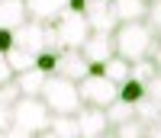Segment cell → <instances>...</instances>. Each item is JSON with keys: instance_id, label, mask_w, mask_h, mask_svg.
Returning a JSON list of instances; mask_svg holds the SVG:
<instances>
[{"instance_id": "obj_22", "label": "cell", "mask_w": 161, "mask_h": 138, "mask_svg": "<svg viewBox=\"0 0 161 138\" xmlns=\"http://www.w3.org/2000/svg\"><path fill=\"white\" fill-rule=\"evenodd\" d=\"M113 135H116V138H145L148 129H145L139 119H129V122H123V125H116Z\"/></svg>"}, {"instance_id": "obj_6", "label": "cell", "mask_w": 161, "mask_h": 138, "mask_svg": "<svg viewBox=\"0 0 161 138\" xmlns=\"http://www.w3.org/2000/svg\"><path fill=\"white\" fill-rule=\"evenodd\" d=\"M55 35H58V48H80L90 35V26L84 19V13L68 10L64 16L55 23Z\"/></svg>"}, {"instance_id": "obj_27", "label": "cell", "mask_w": 161, "mask_h": 138, "mask_svg": "<svg viewBox=\"0 0 161 138\" xmlns=\"http://www.w3.org/2000/svg\"><path fill=\"white\" fill-rule=\"evenodd\" d=\"M0 138H36V135H29V132L16 129V125H13V122H10V125H7L3 132H0Z\"/></svg>"}, {"instance_id": "obj_1", "label": "cell", "mask_w": 161, "mask_h": 138, "mask_svg": "<svg viewBox=\"0 0 161 138\" xmlns=\"http://www.w3.org/2000/svg\"><path fill=\"white\" fill-rule=\"evenodd\" d=\"M155 42H158V35H155V29L145 19H139V23H119L116 32H113V48H116L119 58H126L129 64H136L142 58H152Z\"/></svg>"}, {"instance_id": "obj_8", "label": "cell", "mask_w": 161, "mask_h": 138, "mask_svg": "<svg viewBox=\"0 0 161 138\" xmlns=\"http://www.w3.org/2000/svg\"><path fill=\"white\" fill-rule=\"evenodd\" d=\"M80 55L87 58L90 67L106 64V61L116 55V48H113V35H106V32H90V35H87V42L80 45Z\"/></svg>"}, {"instance_id": "obj_28", "label": "cell", "mask_w": 161, "mask_h": 138, "mask_svg": "<svg viewBox=\"0 0 161 138\" xmlns=\"http://www.w3.org/2000/svg\"><path fill=\"white\" fill-rule=\"evenodd\" d=\"M13 48V32H7V29H0V55H7Z\"/></svg>"}, {"instance_id": "obj_14", "label": "cell", "mask_w": 161, "mask_h": 138, "mask_svg": "<svg viewBox=\"0 0 161 138\" xmlns=\"http://www.w3.org/2000/svg\"><path fill=\"white\" fill-rule=\"evenodd\" d=\"M90 71H97V74H103L106 80H113V84L119 87V84H126L129 80V74H132V64L126 61V58H119V55H113L106 64H100V67H90Z\"/></svg>"}, {"instance_id": "obj_25", "label": "cell", "mask_w": 161, "mask_h": 138, "mask_svg": "<svg viewBox=\"0 0 161 138\" xmlns=\"http://www.w3.org/2000/svg\"><path fill=\"white\" fill-rule=\"evenodd\" d=\"M145 23L155 29V35L161 39V0H155V3H148V13H145Z\"/></svg>"}, {"instance_id": "obj_9", "label": "cell", "mask_w": 161, "mask_h": 138, "mask_svg": "<svg viewBox=\"0 0 161 138\" xmlns=\"http://www.w3.org/2000/svg\"><path fill=\"white\" fill-rule=\"evenodd\" d=\"M74 119H77V135L80 138H103L106 132H110L106 113L97 109V106H80V113Z\"/></svg>"}, {"instance_id": "obj_19", "label": "cell", "mask_w": 161, "mask_h": 138, "mask_svg": "<svg viewBox=\"0 0 161 138\" xmlns=\"http://www.w3.org/2000/svg\"><path fill=\"white\" fill-rule=\"evenodd\" d=\"M48 132L58 135V138H80V135H77V119H74V116H52Z\"/></svg>"}, {"instance_id": "obj_12", "label": "cell", "mask_w": 161, "mask_h": 138, "mask_svg": "<svg viewBox=\"0 0 161 138\" xmlns=\"http://www.w3.org/2000/svg\"><path fill=\"white\" fill-rule=\"evenodd\" d=\"M26 19H29V13H26V0H0V29L16 32Z\"/></svg>"}, {"instance_id": "obj_3", "label": "cell", "mask_w": 161, "mask_h": 138, "mask_svg": "<svg viewBox=\"0 0 161 138\" xmlns=\"http://www.w3.org/2000/svg\"><path fill=\"white\" fill-rule=\"evenodd\" d=\"M10 122L29 135H42L52 125V109L42 103V96H19L10 106Z\"/></svg>"}, {"instance_id": "obj_4", "label": "cell", "mask_w": 161, "mask_h": 138, "mask_svg": "<svg viewBox=\"0 0 161 138\" xmlns=\"http://www.w3.org/2000/svg\"><path fill=\"white\" fill-rule=\"evenodd\" d=\"M13 45L26 48V51H45V48H58V35H55V26H45V23H36V19H26L16 32H13ZM61 51V48H58Z\"/></svg>"}, {"instance_id": "obj_32", "label": "cell", "mask_w": 161, "mask_h": 138, "mask_svg": "<svg viewBox=\"0 0 161 138\" xmlns=\"http://www.w3.org/2000/svg\"><path fill=\"white\" fill-rule=\"evenodd\" d=\"M145 138H161V122H158V125H152V129H148V135H145Z\"/></svg>"}, {"instance_id": "obj_29", "label": "cell", "mask_w": 161, "mask_h": 138, "mask_svg": "<svg viewBox=\"0 0 161 138\" xmlns=\"http://www.w3.org/2000/svg\"><path fill=\"white\" fill-rule=\"evenodd\" d=\"M10 77H13V71H10V64H7V55H0V84H7Z\"/></svg>"}, {"instance_id": "obj_16", "label": "cell", "mask_w": 161, "mask_h": 138, "mask_svg": "<svg viewBox=\"0 0 161 138\" xmlns=\"http://www.w3.org/2000/svg\"><path fill=\"white\" fill-rule=\"evenodd\" d=\"M136 119L142 122L145 129L158 125V122H161V103H158V100H152V96H142V100L136 103Z\"/></svg>"}, {"instance_id": "obj_10", "label": "cell", "mask_w": 161, "mask_h": 138, "mask_svg": "<svg viewBox=\"0 0 161 138\" xmlns=\"http://www.w3.org/2000/svg\"><path fill=\"white\" fill-rule=\"evenodd\" d=\"M55 74L74 80V84H80V80L90 74V64H87L84 55H80V48H61L58 51V71Z\"/></svg>"}, {"instance_id": "obj_26", "label": "cell", "mask_w": 161, "mask_h": 138, "mask_svg": "<svg viewBox=\"0 0 161 138\" xmlns=\"http://www.w3.org/2000/svg\"><path fill=\"white\" fill-rule=\"evenodd\" d=\"M145 96H152V100H158V103H161V71L155 74V80H152V84L145 87Z\"/></svg>"}, {"instance_id": "obj_30", "label": "cell", "mask_w": 161, "mask_h": 138, "mask_svg": "<svg viewBox=\"0 0 161 138\" xmlns=\"http://www.w3.org/2000/svg\"><path fill=\"white\" fill-rule=\"evenodd\" d=\"M7 125H10V106H7V103H0V132H3Z\"/></svg>"}, {"instance_id": "obj_23", "label": "cell", "mask_w": 161, "mask_h": 138, "mask_svg": "<svg viewBox=\"0 0 161 138\" xmlns=\"http://www.w3.org/2000/svg\"><path fill=\"white\" fill-rule=\"evenodd\" d=\"M36 67H39V71H45V74H55V71H58V48L39 51V55H36Z\"/></svg>"}, {"instance_id": "obj_5", "label": "cell", "mask_w": 161, "mask_h": 138, "mask_svg": "<svg viewBox=\"0 0 161 138\" xmlns=\"http://www.w3.org/2000/svg\"><path fill=\"white\" fill-rule=\"evenodd\" d=\"M77 93H80V100H84V106H97V109H106L113 100H119V87L113 80H106L103 74H97V71H90L77 84Z\"/></svg>"}, {"instance_id": "obj_31", "label": "cell", "mask_w": 161, "mask_h": 138, "mask_svg": "<svg viewBox=\"0 0 161 138\" xmlns=\"http://www.w3.org/2000/svg\"><path fill=\"white\" fill-rule=\"evenodd\" d=\"M152 61L158 64V71H161V39L155 42V48H152Z\"/></svg>"}, {"instance_id": "obj_15", "label": "cell", "mask_w": 161, "mask_h": 138, "mask_svg": "<svg viewBox=\"0 0 161 138\" xmlns=\"http://www.w3.org/2000/svg\"><path fill=\"white\" fill-rule=\"evenodd\" d=\"M113 10L119 23H139L148 13V3L145 0H113Z\"/></svg>"}, {"instance_id": "obj_24", "label": "cell", "mask_w": 161, "mask_h": 138, "mask_svg": "<svg viewBox=\"0 0 161 138\" xmlns=\"http://www.w3.org/2000/svg\"><path fill=\"white\" fill-rule=\"evenodd\" d=\"M19 96H23V93H19V84H16V80H13V77L7 80V84H0V103L13 106V103L19 100Z\"/></svg>"}, {"instance_id": "obj_34", "label": "cell", "mask_w": 161, "mask_h": 138, "mask_svg": "<svg viewBox=\"0 0 161 138\" xmlns=\"http://www.w3.org/2000/svg\"><path fill=\"white\" fill-rule=\"evenodd\" d=\"M145 3H155V0H145Z\"/></svg>"}, {"instance_id": "obj_13", "label": "cell", "mask_w": 161, "mask_h": 138, "mask_svg": "<svg viewBox=\"0 0 161 138\" xmlns=\"http://www.w3.org/2000/svg\"><path fill=\"white\" fill-rule=\"evenodd\" d=\"M13 80L19 84V93H23V96H42V87H45L48 74H45V71H39V67H29V71L13 74Z\"/></svg>"}, {"instance_id": "obj_33", "label": "cell", "mask_w": 161, "mask_h": 138, "mask_svg": "<svg viewBox=\"0 0 161 138\" xmlns=\"http://www.w3.org/2000/svg\"><path fill=\"white\" fill-rule=\"evenodd\" d=\"M36 138H58V135H52V132H42V135H36Z\"/></svg>"}, {"instance_id": "obj_18", "label": "cell", "mask_w": 161, "mask_h": 138, "mask_svg": "<svg viewBox=\"0 0 161 138\" xmlns=\"http://www.w3.org/2000/svg\"><path fill=\"white\" fill-rule=\"evenodd\" d=\"M7 64H10V71H13V74L29 71V67H36V55H32V51H26V48H16V45H13V48L7 51Z\"/></svg>"}, {"instance_id": "obj_2", "label": "cell", "mask_w": 161, "mask_h": 138, "mask_svg": "<svg viewBox=\"0 0 161 138\" xmlns=\"http://www.w3.org/2000/svg\"><path fill=\"white\" fill-rule=\"evenodd\" d=\"M42 103L52 109V116H77L80 106H84L77 84L68 77H58V74H48L45 87H42Z\"/></svg>"}, {"instance_id": "obj_17", "label": "cell", "mask_w": 161, "mask_h": 138, "mask_svg": "<svg viewBox=\"0 0 161 138\" xmlns=\"http://www.w3.org/2000/svg\"><path fill=\"white\" fill-rule=\"evenodd\" d=\"M103 113H106V122H110V129H116V125H123V122L136 119V106L126 103V100H113L110 106L103 109Z\"/></svg>"}, {"instance_id": "obj_21", "label": "cell", "mask_w": 161, "mask_h": 138, "mask_svg": "<svg viewBox=\"0 0 161 138\" xmlns=\"http://www.w3.org/2000/svg\"><path fill=\"white\" fill-rule=\"evenodd\" d=\"M145 96V84H139V80H126V84H119V100H126V103H132L136 106L139 100Z\"/></svg>"}, {"instance_id": "obj_20", "label": "cell", "mask_w": 161, "mask_h": 138, "mask_svg": "<svg viewBox=\"0 0 161 138\" xmlns=\"http://www.w3.org/2000/svg\"><path fill=\"white\" fill-rule=\"evenodd\" d=\"M155 74H158V64H155L152 58H142V61H136V64H132V74H129V77L148 87L152 80H155Z\"/></svg>"}, {"instance_id": "obj_11", "label": "cell", "mask_w": 161, "mask_h": 138, "mask_svg": "<svg viewBox=\"0 0 161 138\" xmlns=\"http://www.w3.org/2000/svg\"><path fill=\"white\" fill-rule=\"evenodd\" d=\"M26 13L36 23L55 26L64 13H68V0H26Z\"/></svg>"}, {"instance_id": "obj_7", "label": "cell", "mask_w": 161, "mask_h": 138, "mask_svg": "<svg viewBox=\"0 0 161 138\" xmlns=\"http://www.w3.org/2000/svg\"><path fill=\"white\" fill-rule=\"evenodd\" d=\"M84 19L90 26V32H106V35H113L116 26H119L116 10H113V0H87Z\"/></svg>"}]
</instances>
